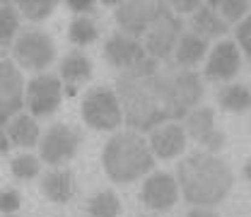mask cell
I'll return each instance as SVG.
<instances>
[{
  "label": "cell",
  "instance_id": "9a60e30c",
  "mask_svg": "<svg viewBox=\"0 0 251 217\" xmlns=\"http://www.w3.org/2000/svg\"><path fill=\"white\" fill-rule=\"evenodd\" d=\"M150 152L159 159H174L186 147V130L179 123H164L152 130L150 135Z\"/></svg>",
  "mask_w": 251,
  "mask_h": 217
},
{
  "label": "cell",
  "instance_id": "4316f807",
  "mask_svg": "<svg viewBox=\"0 0 251 217\" xmlns=\"http://www.w3.org/2000/svg\"><path fill=\"white\" fill-rule=\"evenodd\" d=\"M12 169V176L15 179H22V181H29L34 176H39V169H41V159L34 155H17L10 164Z\"/></svg>",
  "mask_w": 251,
  "mask_h": 217
},
{
  "label": "cell",
  "instance_id": "f1b7e54d",
  "mask_svg": "<svg viewBox=\"0 0 251 217\" xmlns=\"http://www.w3.org/2000/svg\"><path fill=\"white\" fill-rule=\"evenodd\" d=\"M65 7H68V10H73V12H77L80 17H87L90 12H94V2L92 0H68V2H65Z\"/></svg>",
  "mask_w": 251,
  "mask_h": 217
},
{
  "label": "cell",
  "instance_id": "7c38bea8",
  "mask_svg": "<svg viewBox=\"0 0 251 217\" xmlns=\"http://www.w3.org/2000/svg\"><path fill=\"white\" fill-rule=\"evenodd\" d=\"M186 135L198 140L210 152H218L225 145V133L215 128V111L210 106H198L186 116Z\"/></svg>",
  "mask_w": 251,
  "mask_h": 217
},
{
  "label": "cell",
  "instance_id": "d590c367",
  "mask_svg": "<svg viewBox=\"0 0 251 217\" xmlns=\"http://www.w3.org/2000/svg\"><path fill=\"white\" fill-rule=\"evenodd\" d=\"M143 217H152V215H143Z\"/></svg>",
  "mask_w": 251,
  "mask_h": 217
},
{
  "label": "cell",
  "instance_id": "30bf717a",
  "mask_svg": "<svg viewBox=\"0 0 251 217\" xmlns=\"http://www.w3.org/2000/svg\"><path fill=\"white\" fill-rule=\"evenodd\" d=\"M25 106V80L17 65L0 61V128L7 125Z\"/></svg>",
  "mask_w": 251,
  "mask_h": 217
},
{
  "label": "cell",
  "instance_id": "f546056e",
  "mask_svg": "<svg viewBox=\"0 0 251 217\" xmlns=\"http://www.w3.org/2000/svg\"><path fill=\"white\" fill-rule=\"evenodd\" d=\"M201 5H203V2H198V0H174V2H172V7H174L176 12H181V15H188V12L193 15Z\"/></svg>",
  "mask_w": 251,
  "mask_h": 217
},
{
  "label": "cell",
  "instance_id": "e575fe53",
  "mask_svg": "<svg viewBox=\"0 0 251 217\" xmlns=\"http://www.w3.org/2000/svg\"><path fill=\"white\" fill-rule=\"evenodd\" d=\"M244 176H247V181L251 184V159L247 162V164H244Z\"/></svg>",
  "mask_w": 251,
  "mask_h": 217
},
{
  "label": "cell",
  "instance_id": "e0dca14e",
  "mask_svg": "<svg viewBox=\"0 0 251 217\" xmlns=\"http://www.w3.org/2000/svg\"><path fill=\"white\" fill-rule=\"evenodd\" d=\"M7 138H10V145H17V147H25V150L39 145L41 130H39L36 119L29 114H17L7 123Z\"/></svg>",
  "mask_w": 251,
  "mask_h": 217
},
{
  "label": "cell",
  "instance_id": "9c48e42d",
  "mask_svg": "<svg viewBox=\"0 0 251 217\" xmlns=\"http://www.w3.org/2000/svg\"><path fill=\"white\" fill-rule=\"evenodd\" d=\"M77 145H80L77 130H73L70 125L56 123L41 135V140H39V157H41V162H49L51 167H58V164L75 157Z\"/></svg>",
  "mask_w": 251,
  "mask_h": 217
},
{
  "label": "cell",
  "instance_id": "ffe728a7",
  "mask_svg": "<svg viewBox=\"0 0 251 217\" xmlns=\"http://www.w3.org/2000/svg\"><path fill=\"white\" fill-rule=\"evenodd\" d=\"M41 193L51 203H65L73 195V174L68 169H53L41 179Z\"/></svg>",
  "mask_w": 251,
  "mask_h": 217
},
{
  "label": "cell",
  "instance_id": "5bb4252c",
  "mask_svg": "<svg viewBox=\"0 0 251 217\" xmlns=\"http://www.w3.org/2000/svg\"><path fill=\"white\" fill-rule=\"evenodd\" d=\"M104 58L124 72V70H130V68L140 65L148 58V53H145V46L138 39L126 36V34L119 31V34L109 36V41L104 46Z\"/></svg>",
  "mask_w": 251,
  "mask_h": 217
},
{
  "label": "cell",
  "instance_id": "2e32d148",
  "mask_svg": "<svg viewBox=\"0 0 251 217\" xmlns=\"http://www.w3.org/2000/svg\"><path fill=\"white\" fill-rule=\"evenodd\" d=\"M227 24H225V20L220 17L218 12L208 5V2H203L196 12H193V17H191V34H196V36H201V39H220V36H225L227 34Z\"/></svg>",
  "mask_w": 251,
  "mask_h": 217
},
{
  "label": "cell",
  "instance_id": "5b68a950",
  "mask_svg": "<svg viewBox=\"0 0 251 217\" xmlns=\"http://www.w3.org/2000/svg\"><path fill=\"white\" fill-rule=\"evenodd\" d=\"M184 34V22L179 20V15H174V10L169 5H162V12L155 20V24L145 34V53L148 58L155 61H169V56L174 53L179 39Z\"/></svg>",
  "mask_w": 251,
  "mask_h": 217
},
{
  "label": "cell",
  "instance_id": "8d00e7d4",
  "mask_svg": "<svg viewBox=\"0 0 251 217\" xmlns=\"http://www.w3.org/2000/svg\"><path fill=\"white\" fill-rule=\"evenodd\" d=\"M7 217H17V215H7Z\"/></svg>",
  "mask_w": 251,
  "mask_h": 217
},
{
  "label": "cell",
  "instance_id": "7a4b0ae2",
  "mask_svg": "<svg viewBox=\"0 0 251 217\" xmlns=\"http://www.w3.org/2000/svg\"><path fill=\"white\" fill-rule=\"evenodd\" d=\"M232 171L229 167L215 155H191L176 167V184L184 191L191 205L210 208L225 200V195L232 188Z\"/></svg>",
  "mask_w": 251,
  "mask_h": 217
},
{
  "label": "cell",
  "instance_id": "d6986e66",
  "mask_svg": "<svg viewBox=\"0 0 251 217\" xmlns=\"http://www.w3.org/2000/svg\"><path fill=\"white\" fill-rule=\"evenodd\" d=\"M20 31H22V15H20L17 5L0 2V56H5L10 51V46L15 44Z\"/></svg>",
  "mask_w": 251,
  "mask_h": 217
},
{
  "label": "cell",
  "instance_id": "8fae6325",
  "mask_svg": "<svg viewBox=\"0 0 251 217\" xmlns=\"http://www.w3.org/2000/svg\"><path fill=\"white\" fill-rule=\"evenodd\" d=\"M239 65H242V53H239L237 41L222 39L220 44H215V48L208 56L205 77L213 82H227L239 72Z\"/></svg>",
  "mask_w": 251,
  "mask_h": 217
},
{
  "label": "cell",
  "instance_id": "1f68e13d",
  "mask_svg": "<svg viewBox=\"0 0 251 217\" xmlns=\"http://www.w3.org/2000/svg\"><path fill=\"white\" fill-rule=\"evenodd\" d=\"M10 150V138H7V130L0 128V155H5Z\"/></svg>",
  "mask_w": 251,
  "mask_h": 217
},
{
  "label": "cell",
  "instance_id": "7402d4cb",
  "mask_svg": "<svg viewBox=\"0 0 251 217\" xmlns=\"http://www.w3.org/2000/svg\"><path fill=\"white\" fill-rule=\"evenodd\" d=\"M218 101L227 111H234V114L247 111L251 106V90L247 85H225L218 92Z\"/></svg>",
  "mask_w": 251,
  "mask_h": 217
},
{
  "label": "cell",
  "instance_id": "3957f363",
  "mask_svg": "<svg viewBox=\"0 0 251 217\" xmlns=\"http://www.w3.org/2000/svg\"><path fill=\"white\" fill-rule=\"evenodd\" d=\"M104 171L116 184H130L155 167L150 145L138 133H116L104 147Z\"/></svg>",
  "mask_w": 251,
  "mask_h": 217
},
{
  "label": "cell",
  "instance_id": "836d02e7",
  "mask_svg": "<svg viewBox=\"0 0 251 217\" xmlns=\"http://www.w3.org/2000/svg\"><path fill=\"white\" fill-rule=\"evenodd\" d=\"M242 48H244V53H247V58L251 63V41H242Z\"/></svg>",
  "mask_w": 251,
  "mask_h": 217
},
{
  "label": "cell",
  "instance_id": "603a6c76",
  "mask_svg": "<svg viewBox=\"0 0 251 217\" xmlns=\"http://www.w3.org/2000/svg\"><path fill=\"white\" fill-rule=\"evenodd\" d=\"M121 203L114 191H99L90 200V217H119Z\"/></svg>",
  "mask_w": 251,
  "mask_h": 217
},
{
  "label": "cell",
  "instance_id": "6da1fadb",
  "mask_svg": "<svg viewBox=\"0 0 251 217\" xmlns=\"http://www.w3.org/2000/svg\"><path fill=\"white\" fill-rule=\"evenodd\" d=\"M114 92L133 130H155L188 116L203 96V82L196 70L145 58L119 75Z\"/></svg>",
  "mask_w": 251,
  "mask_h": 217
},
{
  "label": "cell",
  "instance_id": "277c9868",
  "mask_svg": "<svg viewBox=\"0 0 251 217\" xmlns=\"http://www.w3.org/2000/svg\"><path fill=\"white\" fill-rule=\"evenodd\" d=\"M12 58L25 70H44L56 58V44L46 31L27 27L17 34L12 44Z\"/></svg>",
  "mask_w": 251,
  "mask_h": 217
},
{
  "label": "cell",
  "instance_id": "ac0fdd59",
  "mask_svg": "<svg viewBox=\"0 0 251 217\" xmlns=\"http://www.w3.org/2000/svg\"><path fill=\"white\" fill-rule=\"evenodd\" d=\"M205 53H208V41L188 31V34H181V39L174 48V63L191 70V65H198L205 58Z\"/></svg>",
  "mask_w": 251,
  "mask_h": 217
},
{
  "label": "cell",
  "instance_id": "4fadbf2b",
  "mask_svg": "<svg viewBox=\"0 0 251 217\" xmlns=\"http://www.w3.org/2000/svg\"><path fill=\"white\" fill-rule=\"evenodd\" d=\"M140 198L148 208H152L157 213L162 210H169L176 200H179V184L172 174H164V171H155L145 179L143 191H140Z\"/></svg>",
  "mask_w": 251,
  "mask_h": 217
},
{
  "label": "cell",
  "instance_id": "52a82bcc",
  "mask_svg": "<svg viewBox=\"0 0 251 217\" xmlns=\"http://www.w3.org/2000/svg\"><path fill=\"white\" fill-rule=\"evenodd\" d=\"M63 99V85L61 77L51 72H41L31 77L29 85H25V104L29 106V116L44 119L51 116Z\"/></svg>",
  "mask_w": 251,
  "mask_h": 217
},
{
  "label": "cell",
  "instance_id": "d4e9b609",
  "mask_svg": "<svg viewBox=\"0 0 251 217\" xmlns=\"http://www.w3.org/2000/svg\"><path fill=\"white\" fill-rule=\"evenodd\" d=\"M99 36L97 31V24H94L90 17H75L70 22V29H68V39L75 44V46H87V44H94Z\"/></svg>",
  "mask_w": 251,
  "mask_h": 217
},
{
  "label": "cell",
  "instance_id": "cb8c5ba5",
  "mask_svg": "<svg viewBox=\"0 0 251 217\" xmlns=\"http://www.w3.org/2000/svg\"><path fill=\"white\" fill-rule=\"evenodd\" d=\"M208 5L218 12L225 22H234V24H239L249 15V7H251L247 0H210Z\"/></svg>",
  "mask_w": 251,
  "mask_h": 217
},
{
  "label": "cell",
  "instance_id": "ba28073f",
  "mask_svg": "<svg viewBox=\"0 0 251 217\" xmlns=\"http://www.w3.org/2000/svg\"><path fill=\"white\" fill-rule=\"evenodd\" d=\"M164 2H145V0H128L116 5V22L126 36H145L148 29L155 24V20L162 12Z\"/></svg>",
  "mask_w": 251,
  "mask_h": 217
},
{
  "label": "cell",
  "instance_id": "484cf974",
  "mask_svg": "<svg viewBox=\"0 0 251 217\" xmlns=\"http://www.w3.org/2000/svg\"><path fill=\"white\" fill-rule=\"evenodd\" d=\"M17 10L29 22H41V20H46L56 10V2L53 0H20L17 2Z\"/></svg>",
  "mask_w": 251,
  "mask_h": 217
},
{
  "label": "cell",
  "instance_id": "83f0119b",
  "mask_svg": "<svg viewBox=\"0 0 251 217\" xmlns=\"http://www.w3.org/2000/svg\"><path fill=\"white\" fill-rule=\"evenodd\" d=\"M22 205V195L20 191L15 188H7V191H0V213L7 217V215H15Z\"/></svg>",
  "mask_w": 251,
  "mask_h": 217
},
{
  "label": "cell",
  "instance_id": "d6a6232c",
  "mask_svg": "<svg viewBox=\"0 0 251 217\" xmlns=\"http://www.w3.org/2000/svg\"><path fill=\"white\" fill-rule=\"evenodd\" d=\"M188 217H218L215 213H210V210H205V208H193Z\"/></svg>",
  "mask_w": 251,
  "mask_h": 217
},
{
  "label": "cell",
  "instance_id": "4dcf8cb0",
  "mask_svg": "<svg viewBox=\"0 0 251 217\" xmlns=\"http://www.w3.org/2000/svg\"><path fill=\"white\" fill-rule=\"evenodd\" d=\"M237 41L242 44V41H251V10H249V15L237 24Z\"/></svg>",
  "mask_w": 251,
  "mask_h": 217
},
{
  "label": "cell",
  "instance_id": "8992f818",
  "mask_svg": "<svg viewBox=\"0 0 251 217\" xmlns=\"http://www.w3.org/2000/svg\"><path fill=\"white\" fill-rule=\"evenodd\" d=\"M82 121L94 130H114L124 121V109L114 90L94 87L82 99Z\"/></svg>",
  "mask_w": 251,
  "mask_h": 217
},
{
  "label": "cell",
  "instance_id": "44dd1931",
  "mask_svg": "<svg viewBox=\"0 0 251 217\" xmlns=\"http://www.w3.org/2000/svg\"><path fill=\"white\" fill-rule=\"evenodd\" d=\"M61 77L68 85H80L92 77V63L82 51H73L61 61Z\"/></svg>",
  "mask_w": 251,
  "mask_h": 217
}]
</instances>
